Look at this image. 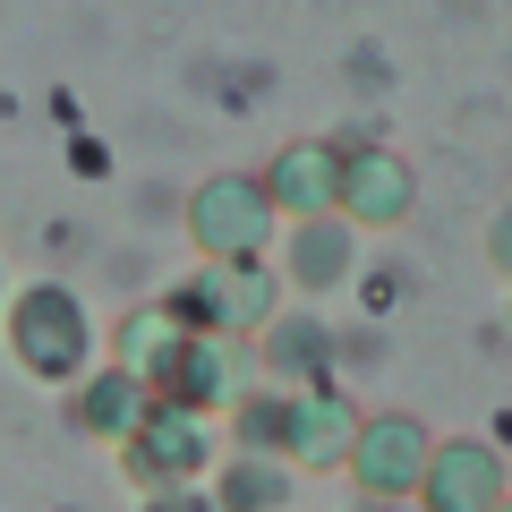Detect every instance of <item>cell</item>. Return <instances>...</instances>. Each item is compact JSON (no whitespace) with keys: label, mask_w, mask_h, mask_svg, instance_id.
<instances>
[{"label":"cell","mask_w":512,"mask_h":512,"mask_svg":"<svg viewBox=\"0 0 512 512\" xmlns=\"http://www.w3.org/2000/svg\"><path fill=\"white\" fill-rule=\"evenodd\" d=\"M154 308L171 316V333H205V342H256L265 316L282 308V282L265 274V256L248 265H188Z\"/></svg>","instance_id":"obj_1"},{"label":"cell","mask_w":512,"mask_h":512,"mask_svg":"<svg viewBox=\"0 0 512 512\" xmlns=\"http://www.w3.org/2000/svg\"><path fill=\"white\" fill-rule=\"evenodd\" d=\"M0 325H9V359L35 384H77L94 367V316H86V299L69 282H26V291H9Z\"/></svg>","instance_id":"obj_2"},{"label":"cell","mask_w":512,"mask_h":512,"mask_svg":"<svg viewBox=\"0 0 512 512\" xmlns=\"http://www.w3.org/2000/svg\"><path fill=\"white\" fill-rule=\"evenodd\" d=\"M180 214H188V239H197V265H248V256H265L282 239L256 171H214V180H197Z\"/></svg>","instance_id":"obj_3"},{"label":"cell","mask_w":512,"mask_h":512,"mask_svg":"<svg viewBox=\"0 0 512 512\" xmlns=\"http://www.w3.org/2000/svg\"><path fill=\"white\" fill-rule=\"evenodd\" d=\"M137 376H146L154 402L197 410V419H214V410H231L239 393H248V359H239V342H205V333H171Z\"/></svg>","instance_id":"obj_4"},{"label":"cell","mask_w":512,"mask_h":512,"mask_svg":"<svg viewBox=\"0 0 512 512\" xmlns=\"http://www.w3.org/2000/svg\"><path fill=\"white\" fill-rule=\"evenodd\" d=\"M120 470H128V487H146V495L154 487H205V470H214V419L146 402L137 436L120 444Z\"/></svg>","instance_id":"obj_5"},{"label":"cell","mask_w":512,"mask_h":512,"mask_svg":"<svg viewBox=\"0 0 512 512\" xmlns=\"http://www.w3.org/2000/svg\"><path fill=\"white\" fill-rule=\"evenodd\" d=\"M427 419H410V410H359V427H350V453L342 470L359 478V495H393V504H410V487H419L427 470Z\"/></svg>","instance_id":"obj_6"},{"label":"cell","mask_w":512,"mask_h":512,"mask_svg":"<svg viewBox=\"0 0 512 512\" xmlns=\"http://www.w3.org/2000/svg\"><path fill=\"white\" fill-rule=\"evenodd\" d=\"M419 205V171L384 146H342V180H333V214L350 231H402Z\"/></svg>","instance_id":"obj_7"},{"label":"cell","mask_w":512,"mask_h":512,"mask_svg":"<svg viewBox=\"0 0 512 512\" xmlns=\"http://www.w3.org/2000/svg\"><path fill=\"white\" fill-rule=\"evenodd\" d=\"M248 359L265 367V384H274V393H316V384H333L342 333H333L316 308H274V316H265V333H256V350H248Z\"/></svg>","instance_id":"obj_8"},{"label":"cell","mask_w":512,"mask_h":512,"mask_svg":"<svg viewBox=\"0 0 512 512\" xmlns=\"http://www.w3.org/2000/svg\"><path fill=\"white\" fill-rule=\"evenodd\" d=\"M419 512H495L504 504V453L495 444H478V436H444V444H427V470H419Z\"/></svg>","instance_id":"obj_9"},{"label":"cell","mask_w":512,"mask_h":512,"mask_svg":"<svg viewBox=\"0 0 512 512\" xmlns=\"http://www.w3.org/2000/svg\"><path fill=\"white\" fill-rule=\"evenodd\" d=\"M282 265L274 282L282 291H299V308H316L325 291H342L350 274H359V231H350L342 214H316V222H282Z\"/></svg>","instance_id":"obj_10"},{"label":"cell","mask_w":512,"mask_h":512,"mask_svg":"<svg viewBox=\"0 0 512 512\" xmlns=\"http://www.w3.org/2000/svg\"><path fill=\"white\" fill-rule=\"evenodd\" d=\"M333 180H342V146H333V137H291L274 163L256 171V188H265V205H274V222H316V214H333Z\"/></svg>","instance_id":"obj_11"},{"label":"cell","mask_w":512,"mask_h":512,"mask_svg":"<svg viewBox=\"0 0 512 512\" xmlns=\"http://www.w3.org/2000/svg\"><path fill=\"white\" fill-rule=\"evenodd\" d=\"M146 376L137 367H111V359H94L86 376L69 384V427L77 436H94V444H128L137 436V419H146Z\"/></svg>","instance_id":"obj_12"},{"label":"cell","mask_w":512,"mask_h":512,"mask_svg":"<svg viewBox=\"0 0 512 512\" xmlns=\"http://www.w3.org/2000/svg\"><path fill=\"white\" fill-rule=\"evenodd\" d=\"M350 427H359V410L342 402V384H316V393H291V410H282V461L291 470H342L350 453Z\"/></svg>","instance_id":"obj_13"},{"label":"cell","mask_w":512,"mask_h":512,"mask_svg":"<svg viewBox=\"0 0 512 512\" xmlns=\"http://www.w3.org/2000/svg\"><path fill=\"white\" fill-rule=\"evenodd\" d=\"M205 495H214V512H291L299 470H291L282 453H231Z\"/></svg>","instance_id":"obj_14"},{"label":"cell","mask_w":512,"mask_h":512,"mask_svg":"<svg viewBox=\"0 0 512 512\" xmlns=\"http://www.w3.org/2000/svg\"><path fill=\"white\" fill-rule=\"evenodd\" d=\"M282 410H291V393L248 384V393L231 402V444H239V453H282Z\"/></svg>","instance_id":"obj_15"},{"label":"cell","mask_w":512,"mask_h":512,"mask_svg":"<svg viewBox=\"0 0 512 512\" xmlns=\"http://www.w3.org/2000/svg\"><path fill=\"white\" fill-rule=\"evenodd\" d=\"M163 342H171V316L146 299V308H128V316H120V333H111V367H146Z\"/></svg>","instance_id":"obj_16"},{"label":"cell","mask_w":512,"mask_h":512,"mask_svg":"<svg viewBox=\"0 0 512 512\" xmlns=\"http://www.w3.org/2000/svg\"><path fill=\"white\" fill-rule=\"evenodd\" d=\"M137 512H214V495H205V487H154Z\"/></svg>","instance_id":"obj_17"},{"label":"cell","mask_w":512,"mask_h":512,"mask_svg":"<svg viewBox=\"0 0 512 512\" xmlns=\"http://www.w3.org/2000/svg\"><path fill=\"white\" fill-rule=\"evenodd\" d=\"M350 512H410V504H393V495H359Z\"/></svg>","instance_id":"obj_18"},{"label":"cell","mask_w":512,"mask_h":512,"mask_svg":"<svg viewBox=\"0 0 512 512\" xmlns=\"http://www.w3.org/2000/svg\"><path fill=\"white\" fill-rule=\"evenodd\" d=\"M0 308H9V274H0Z\"/></svg>","instance_id":"obj_19"},{"label":"cell","mask_w":512,"mask_h":512,"mask_svg":"<svg viewBox=\"0 0 512 512\" xmlns=\"http://www.w3.org/2000/svg\"><path fill=\"white\" fill-rule=\"evenodd\" d=\"M495 512H512V504H495Z\"/></svg>","instance_id":"obj_20"}]
</instances>
